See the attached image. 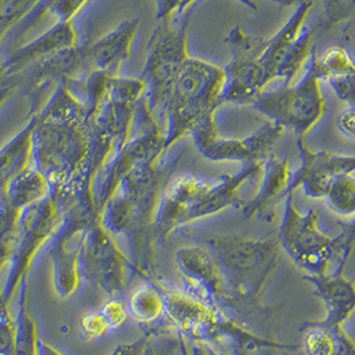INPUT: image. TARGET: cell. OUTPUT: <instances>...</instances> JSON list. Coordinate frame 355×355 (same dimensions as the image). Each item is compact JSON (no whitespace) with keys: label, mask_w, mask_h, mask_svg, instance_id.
<instances>
[{"label":"cell","mask_w":355,"mask_h":355,"mask_svg":"<svg viewBox=\"0 0 355 355\" xmlns=\"http://www.w3.org/2000/svg\"><path fill=\"white\" fill-rule=\"evenodd\" d=\"M320 82L310 60L306 73L298 83H284L277 89H265L251 106L266 115L271 122L282 125L284 130H291L297 138H304L324 112Z\"/></svg>","instance_id":"52a82bcc"},{"label":"cell","mask_w":355,"mask_h":355,"mask_svg":"<svg viewBox=\"0 0 355 355\" xmlns=\"http://www.w3.org/2000/svg\"><path fill=\"white\" fill-rule=\"evenodd\" d=\"M297 147L301 166L291 174L287 196H294L295 190L302 189L304 196L320 199L334 178L355 173V155L313 151L304 144L303 138H297Z\"/></svg>","instance_id":"4fadbf2b"},{"label":"cell","mask_w":355,"mask_h":355,"mask_svg":"<svg viewBox=\"0 0 355 355\" xmlns=\"http://www.w3.org/2000/svg\"><path fill=\"white\" fill-rule=\"evenodd\" d=\"M178 340H179V352L180 355H193L191 354V349H190V343L186 338L183 336H178Z\"/></svg>","instance_id":"74e56055"},{"label":"cell","mask_w":355,"mask_h":355,"mask_svg":"<svg viewBox=\"0 0 355 355\" xmlns=\"http://www.w3.org/2000/svg\"><path fill=\"white\" fill-rule=\"evenodd\" d=\"M322 4L324 18L331 26L355 17V0H322Z\"/></svg>","instance_id":"4316f807"},{"label":"cell","mask_w":355,"mask_h":355,"mask_svg":"<svg viewBox=\"0 0 355 355\" xmlns=\"http://www.w3.org/2000/svg\"><path fill=\"white\" fill-rule=\"evenodd\" d=\"M304 281L315 288L326 310L327 324H342L355 313V282L347 279L343 272H329L323 275H304Z\"/></svg>","instance_id":"ac0fdd59"},{"label":"cell","mask_w":355,"mask_h":355,"mask_svg":"<svg viewBox=\"0 0 355 355\" xmlns=\"http://www.w3.org/2000/svg\"><path fill=\"white\" fill-rule=\"evenodd\" d=\"M76 44V31L73 23L56 21L53 28L1 59L4 78L8 79L15 76L39 60L67 50Z\"/></svg>","instance_id":"9a60e30c"},{"label":"cell","mask_w":355,"mask_h":355,"mask_svg":"<svg viewBox=\"0 0 355 355\" xmlns=\"http://www.w3.org/2000/svg\"><path fill=\"white\" fill-rule=\"evenodd\" d=\"M89 0H40L31 14L18 24L14 31V39H18L30 31L47 14L56 18V21H72L85 8Z\"/></svg>","instance_id":"44dd1931"},{"label":"cell","mask_w":355,"mask_h":355,"mask_svg":"<svg viewBox=\"0 0 355 355\" xmlns=\"http://www.w3.org/2000/svg\"><path fill=\"white\" fill-rule=\"evenodd\" d=\"M199 0H154L155 3V19L159 23L173 21L179 18L194 6Z\"/></svg>","instance_id":"83f0119b"},{"label":"cell","mask_w":355,"mask_h":355,"mask_svg":"<svg viewBox=\"0 0 355 355\" xmlns=\"http://www.w3.org/2000/svg\"><path fill=\"white\" fill-rule=\"evenodd\" d=\"M4 82H6V78H4V72H3V69H1V59H0V86H1Z\"/></svg>","instance_id":"f35d334b"},{"label":"cell","mask_w":355,"mask_h":355,"mask_svg":"<svg viewBox=\"0 0 355 355\" xmlns=\"http://www.w3.org/2000/svg\"><path fill=\"white\" fill-rule=\"evenodd\" d=\"M139 24V19H125L116 28L89 43L94 71L118 76L131 56Z\"/></svg>","instance_id":"e0dca14e"},{"label":"cell","mask_w":355,"mask_h":355,"mask_svg":"<svg viewBox=\"0 0 355 355\" xmlns=\"http://www.w3.org/2000/svg\"><path fill=\"white\" fill-rule=\"evenodd\" d=\"M128 313L139 323H154L166 317V304L163 290L153 284L139 286L130 297Z\"/></svg>","instance_id":"7402d4cb"},{"label":"cell","mask_w":355,"mask_h":355,"mask_svg":"<svg viewBox=\"0 0 355 355\" xmlns=\"http://www.w3.org/2000/svg\"><path fill=\"white\" fill-rule=\"evenodd\" d=\"M265 40L266 37L250 35L241 26L234 27L226 37L231 59L225 67L226 80L222 95L225 105H252L266 89V83L258 66Z\"/></svg>","instance_id":"9c48e42d"},{"label":"cell","mask_w":355,"mask_h":355,"mask_svg":"<svg viewBox=\"0 0 355 355\" xmlns=\"http://www.w3.org/2000/svg\"><path fill=\"white\" fill-rule=\"evenodd\" d=\"M51 196V186L35 166H27L8 183L6 200L10 206L24 210Z\"/></svg>","instance_id":"ffe728a7"},{"label":"cell","mask_w":355,"mask_h":355,"mask_svg":"<svg viewBox=\"0 0 355 355\" xmlns=\"http://www.w3.org/2000/svg\"><path fill=\"white\" fill-rule=\"evenodd\" d=\"M37 355H63L60 352H58L56 349H53V346L44 343V342H37Z\"/></svg>","instance_id":"8d00e7d4"},{"label":"cell","mask_w":355,"mask_h":355,"mask_svg":"<svg viewBox=\"0 0 355 355\" xmlns=\"http://www.w3.org/2000/svg\"><path fill=\"white\" fill-rule=\"evenodd\" d=\"M314 0H303L275 34L266 37L258 66L268 86L274 80L290 85L313 58L314 31L306 26Z\"/></svg>","instance_id":"ba28073f"},{"label":"cell","mask_w":355,"mask_h":355,"mask_svg":"<svg viewBox=\"0 0 355 355\" xmlns=\"http://www.w3.org/2000/svg\"><path fill=\"white\" fill-rule=\"evenodd\" d=\"M59 223V209L50 196L35 205L21 210L19 230L14 249L10 257V272L1 288V295L8 303L18 290L20 279L39 248L53 236Z\"/></svg>","instance_id":"30bf717a"},{"label":"cell","mask_w":355,"mask_h":355,"mask_svg":"<svg viewBox=\"0 0 355 355\" xmlns=\"http://www.w3.org/2000/svg\"><path fill=\"white\" fill-rule=\"evenodd\" d=\"M148 355H157V353H155V350L151 347V343L148 345Z\"/></svg>","instance_id":"ab89813d"},{"label":"cell","mask_w":355,"mask_h":355,"mask_svg":"<svg viewBox=\"0 0 355 355\" xmlns=\"http://www.w3.org/2000/svg\"><path fill=\"white\" fill-rule=\"evenodd\" d=\"M323 199L338 216L349 220L355 218V173L334 178Z\"/></svg>","instance_id":"cb8c5ba5"},{"label":"cell","mask_w":355,"mask_h":355,"mask_svg":"<svg viewBox=\"0 0 355 355\" xmlns=\"http://www.w3.org/2000/svg\"><path fill=\"white\" fill-rule=\"evenodd\" d=\"M284 128L274 122H266L245 138H223L219 130L191 137L202 157L211 162H238L261 164L271 154L275 144L284 137Z\"/></svg>","instance_id":"8fae6325"},{"label":"cell","mask_w":355,"mask_h":355,"mask_svg":"<svg viewBox=\"0 0 355 355\" xmlns=\"http://www.w3.org/2000/svg\"><path fill=\"white\" fill-rule=\"evenodd\" d=\"M189 26V15L159 23L147 44V58L139 79L144 86L143 99L160 125L168 95L182 67L190 58L187 49Z\"/></svg>","instance_id":"8992f818"},{"label":"cell","mask_w":355,"mask_h":355,"mask_svg":"<svg viewBox=\"0 0 355 355\" xmlns=\"http://www.w3.org/2000/svg\"><path fill=\"white\" fill-rule=\"evenodd\" d=\"M127 311H128V309L125 303H122L118 300H112V301L107 302L101 310V313L105 315V318L108 322L111 330L118 329L125 323L127 315H128Z\"/></svg>","instance_id":"f546056e"},{"label":"cell","mask_w":355,"mask_h":355,"mask_svg":"<svg viewBox=\"0 0 355 355\" xmlns=\"http://www.w3.org/2000/svg\"><path fill=\"white\" fill-rule=\"evenodd\" d=\"M290 160L287 157L278 158L270 154L263 162V170L258 193L242 206V213L246 218H263L267 220L274 218L275 205L281 198H286L291 180Z\"/></svg>","instance_id":"2e32d148"},{"label":"cell","mask_w":355,"mask_h":355,"mask_svg":"<svg viewBox=\"0 0 355 355\" xmlns=\"http://www.w3.org/2000/svg\"><path fill=\"white\" fill-rule=\"evenodd\" d=\"M238 1H241L242 4H245L246 7H249L250 10H252V11H258L259 10V6H258V3L255 0H238ZM272 1H275V3H278L281 6H293L298 0H272Z\"/></svg>","instance_id":"d590c367"},{"label":"cell","mask_w":355,"mask_h":355,"mask_svg":"<svg viewBox=\"0 0 355 355\" xmlns=\"http://www.w3.org/2000/svg\"><path fill=\"white\" fill-rule=\"evenodd\" d=\"M80 268L89 279L102 287L108 295L112 297L123 293L125 257L116 248L111 234L101 225H94L86 235Z\"/></svg>","instance_id":"7c38bea8"},{"label":"cell","mask_w":355,"mask_h":355,"mask_svg":"<svg viewBox=\"0 0 355 355\" xmlns=\"http://www.w3.org/2000/svg\"><path fill=\"white\" fill-rule=\"evenodd\" d=\"M301 333L303 355H355V340L342 324L306 322Z\"/></svg>","instance_id":"d6986e66"},{"label":"cell","mask_w":355,"mask_h":355,"mask_svg":"<svg viewBox=\"0 0 355 355\" xmlns=\"http://www.w3.org/2000/svg\"><path fill=\"white\" fill-rule=\"evenodd\" d=\"M162 290L167 320L177 329L178 334L190 342H206L216 346L230 340L249 350H295V346L252 334L231 320L218 304L206 302L186 290Z\"/></svg>","instance_id":"3957f363"},{"label":"cell","mask_w":355,"mask_h":355,"mask_svg":"<svg viewBox=\"0 0 355 355\" xmlns=\"http://www.w3.org/2000/svg\"><path fill=\"white\" fill-rule=\"evenodd\" d=\"M150 338L144 337L132 342L118 346L111 355H148Z\"/></svg>","instance_id":"d6a6232c"},{"label":"cell","mask_w":355,"mask_h":355,"mask_svg":"<svg viewBox=\"0 0 355 355\" xmlns=\"http://www.w3.org/2000/svg\"><path fill=\"white\" fill-rule=\"evenodd\" d=\"M338 130L347 138H355V106H347L337 118Z\"/></svg>","instance_id":"4dcf8cb0"},{"label":"cell","mask_w":355,"mask_h":355,"mask_svg":"<svg viewBox=\"0 0 355 355\" xmlns=\"http://www.w3.org/2000/svg\"><path fill=\"white\" fill-rule=\"evenodd\" d=\"M40 0H0V43L27 18Z\"/></svg>","instance_id":"484cf974"},{"label":"cell","mask_w":355,"mask_h":355,"mask_svg":"<svg viewBox=\"0 0 355 355\" xmlns=\"http://www.w3.org/2000/svg\"><path fill=\"white\" fill-rule=\"evenodd\" d=\"M339 235H340V239H342L343 262L346 263L355 249V218L350 219L343 226V230L339 232Z\"/></svg>","instance_id":"1f68e13d"},{"label":"cell","mask_w":355,"mask_h":355,"mask_svg":"<svg viewBox=\"0 0 355 355\" xmlns=\"http://www.w3.org/2000/svg\"><path fill=\"white\" fill-rule=\"evenodd\" d=\"M175 261L187 284L186 291L218 306L220 300L227 298L223 275L211 250L203 246L182 248L177 251Z\"/></svg>","instance_id":"5bb4252c"},{"label":"cell","mask_w":355,"mask_h":355,"mask_svg":"<svg viewBox=\"0 0 355 355\" xmlns=\"http://www.w3.org/2000/svg\"><path fill=\"white\" fill-rule=\"evenodd\" d=\"M190 349L193 355H229L226 352L220 350L218 346L213 343L206 342H190Z\"/></svg>","instance_id":"836d02e7"},{"label":"cell","mask_w":355,"mask_h":355,"mask_svg":"<svg viewBox=\"0 0 355 355\" xmlns=\"http://www.w3.org/2000/svg\"><path fill=\"white\" fill-rule=\"evenodd\" d=\"M320 215L310 209L302 213L294 203V196L284 198V211L279 226L278 242L291 262L307 272V275H323L343 272L340 235L329 236L318 226Z\"/></svg>","instance_id":"5b68a950"},{"label":"cell","mask_w":355,"mask_h":355,"mask_svg":"<svg viewBox=\"0 0 355 355\" xmlns=\"http://www.w3.org/2000/svg\"><path fill=\"white\" fill-rule=\"evenodd\" d=\"M225 69L189 58L178 75L163 112L164 147L171 148L186 135L218 130L216 110L223 106Z\"/></svg>","instance_id":"7a4b0ae2"},{"label":"cell","mask_w":355,"mask_h":355,"mask_svg":"<svg viewBox=\"0 0 355 355\" xmlns=\"http://www.w3.org/2000/svg\"><path fill=\"white\" fill-rule=\"evenodd\" d=\"M21 294L19 303L18 317L15 323V355H37V336L35 322L30 315L27 281L21 282Z\"/></svg>","instance_id":"d4e9b609"},{"label":"cell","mask_w":355,"mask_h":355,"mask_svg":"<svg viewBox=\"0 0 355 355\" xmlns=\"http://www.w3.org/2000/svg\"><path fill=\"white\" fill-rule=\"evenodd\" d=\"M35 114L31 160L47 178L59 211H98L92 196L94 137L89 111L69 83H59Z\"/></svg>","instance_id":"6da1fadb"},{"label":"cell","mask_w":355,"mask_h":355,"mask_svg":"<svg viewBox=\"0 0 355 355\" xmlns=\"http://www.w3.org/2000/svg\"><path fill=\"white\" fill-rule=\"evenodd\" d=\"M82 327H83L85 336L91 339L102 337L108 330H111L108 322L101 311L91 313L89 315H86L82 320Z\"/></svg>","instance_id":"f1b7e54d"},{"label":"cell","mask_w":355,"mask_h":355,"mask_svg":"<svg viewBox=\"0 0 355 355\" xmlns=\"http://www.w3.org/2000/svg\"><path fill=\"white\" fill-rule=\"evenodd\" d=\"M311 64L314 66L320 80H327L330 78H337L343 75L355 73V59L342 46H329L320 55L311 58Z\"/></svg>","instance_id":"603a6c76"},{"label":"cell","mask_w":355,"mask_h":355,"mask_svg":"<svg viewBox=\"0 0 355 355\" xmlns=\"http://www.w3.org/2000/svg\"><path fill=\"white\" fill-rule=\"evenodd\" d=\"M17 89H18V86L12 80H6L0 86V108L12 96V94L15 92Z\"/></svg>","instance_id":"e575fe53"},{"label":"cell","mask_w":355,"mask_h":355,"mask_svg":"<svg viewBox=\"0 0 355 355\" xmlns=\"http://www.w3.org/2000/svg\"><path fill=\"white\" fill-rule=\"evenodd\" d=\"M230 295L257 302L278 263V239L220 235L209 241Z\"/></svg>","instance_id":"277c9868"}]
</instances>
